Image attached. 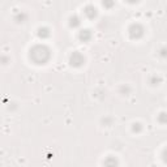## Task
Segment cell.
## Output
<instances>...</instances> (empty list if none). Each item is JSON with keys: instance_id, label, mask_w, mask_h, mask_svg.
I'll return each mask as SVG.
<instances>
[{"instance_id": "obj_1", "label": "cell", "mask_w": 167, "mask_h": 167, "mask_svg": "<svg viewBox=\"0 0 167 167\" xmlns=\"http://www.w3.org/2000/svg\"><path fill=\"white\" fill-rule=\"evenodd\" d=\"M84 56H81L80 54H73L72 55V59H71V62H72V64L73 65H76V67H79V65H81L82 63H84Z\"/></svg>"}, {"instance_id": "obj_2", "label": "cell", "mask_w": 167, "mask_h": 167, "mask_svg": "<svg viewBox=\"0 0 167 167\" xmlns=\"http://www.w3.org/2000/svg\"><path fill=\"white\" fill-rule=\"evenodd\" d=\"M131 35L133 37H140V35H142V28L139 26V25H133V26L131 28Z\"/></svg>"}, {"instance_id": "obj_3", "label": "cell", "mask_w": 167, "mask_h": 167, "mask_svg": "<svg viewBox=\"0 0 167 167\" xmlns=\"http://www.w3.org/2000/svg\"><path fill=\"white\" fill-rule=\"evenodd\" d=\"M85 14L89 17V18H93V17L97 16V11L94 7H91V5H89V7L85 8Z\"/></svg>"}, {"instance_id": "obj_4", "label": "cell", "mask_w": 167, "mask_h": 167, "mask_svg": "<svg viewBox=\"0 0 167 167\" xmlns=\"http://www.w3.org/2000/svg\"><path fill=\"white\" fill-rule=\"evenodd\" d=\"M80 37H81V39H84V41H88V39L90 38V33H89V30H82Z\"/></svg>"}, {"instance_id": "obj_5", "label": "cell", "mask_w": 167, "mask_h": 167, "mask_svg": "<svg viewBox=\"0 0 167 167\" xmlns=\"http://www.w3.org/2000/svg\"><path fill=\"white\" fill-rule=\"evenodd\" d=\"M71 25H72V26H79V25H80V20L77 18V17H72V18H71Z\"/></svg>"}, {"instance_id": "obj_6", "label": "cell", "mask_w": 167, "mask_h": 167, "mask_svg": "<svg viewBox=\"0 0 167 167\" xmlns=\"http://www.w3.org/2000/svg\"><path fill=\"white\" fill-rule=\"evenodd\" d=\"M112 4H114L112 0H105L103 1V5H106V7H112Z\"/></svg>"}, {"instance_id": "obj_7", "label": "cell", "mask_w": 167, "mask_h": 167, "mask_svg": "<svg viewBox=\"0 0 167 167\" xmlns=\"http://www.w3.org/2000/svg\"><path fill=\"white\" fill-rule=\"evenodd\" d=\"M46 30H47V29H43V30L41 29V30H39V35H41V37H47V35H48V33H45Z\"/></svg>"}, {"instance_id": "obj_8", "label": "cell", "mask_w": 167, "mask_h": 167, "mask_svg": "<svg viewBox=\"0 0 167 167\" xmlns=\"http://www.w3.org/2000/svg\"><path fill=\"white\" fill-rule=\"evenodd\" d=\"M140 124H134V127H133V131H140Z\"/></svg>"}, {"instance_id": "obj_9", "label": "cell", "mask_w": 167, "mask_h": 167, "mask_svg": "<svg viewBox=\"0 0 167 167\" xmlns=\"http://www.w3.org/2000/svg\"><path fill=\"white\" fill-rule=\"evenodd\" d=\"M128 1H131V3H134V1H137V0H128Z\"/></svg>"}]
</instances>
